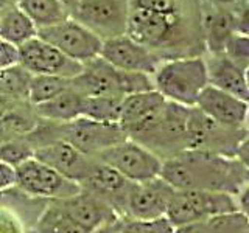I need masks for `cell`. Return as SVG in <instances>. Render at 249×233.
<instances>
[{
    "label": "cell",
    "mask_w": 249,
    "mask_h": 233,
    "mask_svg": "<svg viewBox=\"0 0 249 233\" xmlns=\"http://www.w3.org/2000/svg\"><path fill=\"white\" fill-rule=\"evenodd\" d=\"M160 177L175 190L223 191L237 196L249 176L235 157L209 151L185 150L162 163Z\"/></svg>",
    "instance_id": "obj_1"
},
{
    "label": "cell",
    "mask_w": 249,
    "mask_h": 233,
    "mask_svg": "<svg viewBox=\"0 0 249 233\" xmlns=\"http://www.w3.org/2000/svg\"><path fill=\"white\" fill-rule=\"evenodd\" d=\"M154 89L170 103L195 107L209 85L206 59L202 56L163 61L154 73Z\"/></svg>",
    "instance_id": "obj_2"
},
{
    "label": "cell",
    "mask_w": 249,
    "mask_h": 233,
    "mask_svg": "<svg viewBox=\"0 0 249 233\" xmlns=\"http://www.w3.org/2000/svg\"><path fill=\"white\" fill-rule=\"evenodd\" d=\"M237 212V199L233 194L206 190H175L167 210V217L178 229Z\"/></svg>",
    "instance_id": "obj_3"
},
{
    "label": "cell",
    "mask_w": 249,
    "mask_h": 233,
    "mask_svg": "<svg viewBox=\"0 0 249 233\" xmlns=\"http://www.w3.org/2000/svg\"><path fill=\"white\" fill-rule=\"evenodd\" d=\"M70 17L80 22L101 41L126 33L129 0H73Z\"/></svg>",
    "instance_id": "obj_4"
},
{
    "label": "cell",
    "mask_w": 249,
    "mask_h": 233,
    "mask_svg": "<svg viewBox=\"0 0 249 233\" xmlns=\"http://www.w3.org/2000/svg\"><path fill=\"white\" fill-rule=\"evenodd\" d=\"M101 163L114 168L128 181L140 183L160 176L163 160L143 145L131 138L123 140L93 155Z\"/></svg>",
    "instance_id": "obj_5"
},
{
    "label": "cell",
    "mask_w": 249,
    "mask_h": 233,
    "mask_svg": "<svg viewBox=\"0 0 249 233\" xmlns=\"http://www.w3.org/2000/svg\"><path fill=\"white\" fill-rule=\"evenodd\" d=\"M246 135L245 128L223 126L210 120L199 109L190 107L187 121V150H201L224 157H235L237 148Z\"/></svg>",
    "instance_id": "obj_6"
},
{
    "label": "cell",
    "mask_w": 249,
    "mask_h": 233,
    "mask_svg": "<svg viewBox=\"0 0 249 233\" xmlns=\"http://www.w3.org/2000/svg\"><path fill=\"white\" fill-rule=\"evenodd\" d=\"M56 134V140H62L92 157L129 138L119 123H101L86 116H80L69 123H59Z\"/></svg>",
    "instance_id": "obj_7"
},
{
    "label": "cell",
    "mask_w": 249,
    "mask_h": 233,
    "mask_svg": "<svg viewBox=\"0 0 249 233\" xmlns=\"http://www.w3.org/2000/svg\"><path fill=\"white\" fill-rule=\"evenodd\" d=\"M16 185L31 196L58 200L72 198L83 190L78 182L59 174L35 157L16 166Z\"/></svg>",
    "instance_id": "obj_8"
},
{
    "label": "cell",
    "mask_w": 249,
    "mask_h": 233,
    "mask_svg": "<svg viewBox=\"0 0 249 233\" xmlns=\"http://www.w3.org/2000/svg\"><path fill=\"white\" fill-rule=\"evenodd\" d=\"M37 37L80 64L98 58L103 45V41L95 33L72 17L58 25L37 30Z\"/></svg>",
    "instance_id": "obj_9"
},
{
    "label": "cell",
    "mask_w": 249,
    "mask_h": 233,
    "mask_svg": "<svg viewBox=\"0 0 249 233\" xmlns=\"http://www.w3.org/2000/svg\"><path fill=\"white\" fill-rule=\"evenodd\" d=\"M19 64L31 75H50L66 80H73L83 70V64L67 58L37 36L19 47Z\"/></svg>",
    "instance_id": "obj_10"
},
{
    "label": "cell",
    "mask_w": 249,
    "mask_h": 233,
    "mask_svg": "<svg viewBox=\"0 0 249 233\" xmlns=\"http://www.w3.org/2000/svg\"><path fill=\"white\" fill-rule=\"evenodd\" d=\"M100 56L112 67L123 72H137L154 75L162 64V59L142 44L132 41L126 34L103 41Z\"/></svg>",
    "instance_id": "obj_11"
},
{
    "label": "cell",
    "mask_w": 249,
    "mask_h": 233,
    "mask_svg": "<svg viewBox=\"0 0 249 233\" xmlns=\"http://www.w3.org/2000/svg\"><path fill=\"white\" fill-rule=\"evenodd\" d=\"M175 188L159 176L146 182L134 183L126 202V215L131 219H154L167 216Z\"/></svg>",
    "instance_id": "obj_12"
},
{
    "label": "cell",
    "mask_w": 249,
    "mask_h": 233,
    "mask_svg": "<svg viewBox=\"0 0 249 233\" xmlns=\"http://www.w3.org/2000/svg\"><path fill=\"white\" fill-rule=\"evenodd\" d=\"M35 159L78 183H81L90 174L97 163L95 157L83 154L62 140H53L50 143L35 148Z\"/></svg>",
    "instance_id": "obj_13"
},
{
    "label": "cell",
    "mask_w": 249,
    "mask_h": 233,
    "mask_svg": "<svg viewBox=\"0 0 249 233\" xmlns=\"http://www.w3.org/2000/svg\"><path fill=\"white\" fill-rule=\"evenodd\" d=\"M56 205L70 219H73L90 233L106 224L119 221V213L106 200L86 190H81L69 199L58 200Z\"/></svg>",
    "instance_id": "obj_14"
},
{
    "label": "cell",
    "mask_w": 249,
    "mask_h": 233,
    "mask_svg": "<svg viewBox=\"0 0 249 233\" xmlns=\"http://www.w3.org/2000/svg\"><path fill=\"white\" fill-rule=\"evenodd\" d=\"M80 185L83 190L106 200L117 213H126V202L134 182L123 177L119 171L105 165L97 159L90 174Z\"/></svg>",
    "instance_id": "obj_15"
},
{
    "label": "cell",
    "mask_w": 249,
    "mask_h": 233,
    "mask_svg": "<svg viewBox=\"0 0 249 233\" xmlns=\"http://www.w3.org/2000/svg\"><path fill=\"white\" fill-rule=\"evenodd\" d=\"M75 87L84 97H120L122 93V70L112 67L101 56L83 64L81 73L70 80Z\"/></svg>",
    "instance_id": "obj_16"
},
{
    "label": "cell",
    "mask_w": 249,
    "mask_h": 233,
    "mask_svg": "<svg viewBox=\"0 0 249 233\" xmlns=\"http://www.w3.org/2000/svg\"><path fill=\"white\" fill-rule=\"evenodd\" d=\"M195 107L223 126L245 128L249 103L218 90L212 85H207L199 95Z\"/></svg>",
    "instance_id": "obj_17"
},
{
    "label": "cell",
    "mask_w": 249,
    "mask_h": 233,
    "mask_svg": "<svg viewBox=\"0 0 249 233\" xmlns=\"http://www.w3.org/2000/svg\"><path fill=\"white\" fill-rule=\"evenodd\" d=\"M165 103L167 100L156 89L124 97L120 106L119 124L129 137L140 128H143L146 123H150L162 111Z\"/></svg>",
    "instance_id": "obj_18"
},
{
    "label": "cell",
    "mask_w": 249,
    "mask_h": 233,
    "mask_svg": "<svg viewBox=\"0 0 249 233\" xmlns=\"http://www.w3.org/2000/svg\"><path fill=\"white\" fill-rule=\"evenodd\" d=\"M201 27L206 50L210 54H221L228 41L237 33L232 10L212 6L204 0L201 2Z\"/></svg>",
    "instance_id": "obj_19"
},
{
    "label": "cell",
    "mask_w": 249,
    "mask_h": 233,
    "mask_svg": "<svg viewBox=\"0 0 249 233\" xmlns=\"http://www.w3.org/2000/svg\"><path fill=\"white\" fill-rule=\"evenodd\" d=\"M206 67L209 85L249 103V90L243 68L233 64L223 53L210 54V58L206 59Z\"/></svg>",
    "instance_id": "obj_20"
},
{
    "label": "cell",
    "mask_w": 249,
    "mask_h": 233,
    "mask_svg": "<svg viewBox=\"0 0 249 233\" xmlns=\"http://www.w3.org/2000/svg\"><path fill=\"white\" fill-rule=\"evenodd\" d=\"M83 103L84 95L70 84V87L61 92L59 95L45 101L42 104L35 106V111L39 116H42L45 120L56 123H69L72 120L80 118L83 115Z\"/></svg>",
    "instance_id": "obj_21"
},
{
    "label": "cell",
    "mask_w": 249,
    "mask_h": 233,
    "mask_svg": "<svg viewBox=\"0 0 249 233\" xmlns=\"http://www.w3.org/2000/svg\"><path fill=\"white\" fill-rule=\"evenodd\" d=\"M37 36V28L16 3L0 8V37L10 44L20 47Z\"/></svg>",
    "instance_id": "obj_22"
},
{
    "label": "cell",
    "mask_w": 249,
    "mask_h": 233,
    "mask_svg": "<svg viewBox=\"0 0 249 233\" xmlns=\"http://www.w3.org/2000/svg\"><path fill=\"white\" fill-rule=\"evenodd\" d=\"M20 10L37 30L49 28L70 19V10L62 0H18Z\"/></svg>",
    "instance_id": "obj_23"
},
{
    "label": "cell",
    "mask_w": 249,
    "mask_h": 233,
    "mask_svg": "<svg viewBox=\"0 0 249 233\" xmlns=\"http://www.w3.org/2000/svg\"><path fill=\"white\" fill-rule=\"evenodd\" d=\"M31 75L20 64L0 70V98L6 100H28Z\"/></svg>",
    "instance_id": "obj_24"
},
{
    "label": "cell",
    "mask_w": 249,
    "mask_h": 233,
    "mask_svg": "<svg viewBox=\"0 0 249 233\" xmlns=\"http://www.w3.org/2000/svg\"><path fill=\"white\" fill-rule=\"evenodd\" d=\"M122 100L120 97H84L81 116L101 123H119Z\"/></svg>",
    "instance_id": "obj_25"
},
{
    "label": "cell",
    "mask_w": 249,
    "mask_h": 233,
    "mask_svg": "<svg viewBox=\"0 0 249 233\" xmlns=\"http://www.w3.org/2000/svg\"><path fill=\"white\" fill-rule=\"evenodd\" d=\"M70 87V80L50 75H33L28 89V101L33 106L42 104Z\"/></svg>",
    "instance_id": "obj_26"
},
{
    "label": "cell",
    "mask_w": 249,
    "mask_h": 233,
    "mask_svg": "<svg viewBox=\"0 0 249 233\" xmlns=\"http://www.w3.org/2000/svg\"><path fill=\"white\" fill-rule=\"evenodd\" d=\"M37 233H90V232L81 227L80 224H76L73 219H70L58 205H53L39 219Z\"/></svg>",
    "instance_id": "obj_27"
},
{
    "label": "cell",
    "mask_w": 249,
    "mask_h": 233,
    "mask_svg": "<svg viewBox=\"0 0 249 233\" xmlns=\"http://www.w3.org/2000/svg\"><path fill=\"white\" fill-rule=\"evenodd\" d=\"M31 157H35V148L25 140L10 138L0 145V160L14 168Z\"/></svg>",
    "instance_id": "obj_28"
},
{
    "label": "cell",
    "mask_w": 249,
    "mask_h": 233,
    "mask_svg": "<svg viewBox=\"0 0 249 233\" xmlns=\"http://www.w3.org/2000/svg\"><path fill=\"white\" fill-rule=\"evenodd\" d=\"M120 233H176L167 216L154 219H128L120 224Z\"/></svg>",
    "instance_id": "obj_29"
},
{
    "label": "cell",
    "mask_w": 249,
    "mask_h": 233,
    "mask_svg": "<svg viewBox=\"0 0 249 233\" xmlns=\"http://www.w3.org/2000/svg\"><path fill=\"white\" fill-rule=\"evenodd\" d=\"M223 54L235 66L246 70L249 67V36L235 33L226 44Z\"/></svg>",
    "instance_id": "obj_30"
},
{
    "label": "cell",
    "mask_w": 249,
    "mask_h": 233,
    "mask_svg": "<svg viewBox=\"0 0 249 233\" xmlns=\"http://www.w3.org/2000/svg\"><path fill=\"white\" fill-rule=\"evenodd\" d=\"M19 64V47L0 37V70Z\"/></svg>",
    "instance_id": "obj_31"
},
{
    "label": "cell",
    "mask_w": 249,
    "mask_h": 233,
    "mask_svg": "<svg viewBox=\"0 0 249 233\" xmlns=\"http://www.w3.org/2000/svg\"><path fill=\"white\" fill-rule=\"evenodd\" d=\"M233 17H235V28L237 33L249 36V2L243 0L237 6L232 8Z\"/></svg>",
    "instance_id": "obj_32"
},
{
    "label": "cell",
    "mask_w": 249,
    "mask_h": 233,
    "mask_svg": "<svg viewBox=\"0 0 249 233\" xmlns=\"http://www.w3.org/2000/svg\"><path fill=\"white\" fill-rule=\"evenodd\" d=\"M16 185V168L0 160V190Z\"/></svg>",
    "instance_id": "obj_33"
},
{
    "label": "cell",
    "mask_w": 249,
    "mask_h": 233,
    "mask_svg": "<svg viewBox=\"0 0 249 233\" xmlns=\"http://www.w3.org/2000/svg\"><path fill=\"white\" fill-rule=\"evenodd\" d=\"M235 159L240 165L245 168V171L249 176V137L248 135L241 140V143L238 145L237 152H235Z\"/></svg>",
    "instance_id": "obj_34"
},
{
    "label": "cell",
    "mask_w": 249,
    "mask_h": 233,
    "mask_svg": "<svg viewBox=\"0 0 249 233\" xmlns=\"http://www.w3.org/2000/svg\"><path fill=\"white\" fill-rule=\"evenodd\" d=\"M237 207L249 219V183H246L237 194Z\"/></svg>",
    "instance_id": "obj_35"
},
{
    "label": "cell",
    "mask_w": 249,
    "mask_h": 233,
    "mask_svg": "<svg viewBox=\"0 0 249 233\" xmlns=\"http://www.w3.org/2000/svg\"><path fill=\"white\" fill-rule=\"evenodd\" d=\"M209 5L216 6V8H226V10H232L233 6H237L243 0H204Z\"/></svg>",
    "instance_id": "obj_36"
},
{
    "label": "cell",
    "mask_w": 249,
    "mask_h": 233,
    "mask_svg": "<svg viewBox=\"0 0 249 233\" xmlns=\"http://www.w3.org/2000/svg\"><path fill=\"white\" fill-rule=\"evenodd\" d=\"M119 222V221H117ZM117 222H111V224H106L103 227L97 229L93 233H120V225H117Z\"/></svg>",
    "instance_id": "obj_37"
},
{
    "label": "cell",
    "mask_w": 249,
    "mask_h": 233,
    "mask_svg": "<svg viewBox=\"0 0 249 233\" xmlns=\"http://www.w3.org/2000/svg\"><path fill=\"white\" fill-rule=\"evenodd\" d=\"M11 104V100H6V98H0V118L5 115V112L8 111V107Z\"/></svg>",
    "instance_id": "obj_38"
},
{
    "label": "cell",
    "mask_w": 249,
    "mask_h": 233,
    "mask_svg": "<svg viewBox=\"0 0 249 233\" xmlns=\"http://www.w3.org/2000/svg\"><path fill=\"white\" fill-rule=\"evenodd\" d=\"M5 134H6V131L3 129V126H2V124H0V145H2L3 142H6V137H5Z\"/></svg>",
    "instance_id": "obj_39"
},
{
    "label": "cell",
    "mask_w": 249,
    "mask_h": 233,
    "mask_svg": "<svg viewBox=\"0 0 249 233\" xmlns=\"http://www.w3.org/2000/svg\"><path fill=\"white\" fill-rule=\"evenodd\" d=\"M245 129H246V134L249 137V109H248V115H246V123H245Z\"/></svg>",
    "instance_id": "obj_40"
},
{
    "label": "cell",
    "mask_w": 249,
    "mask_h": 233,
    "mask_svg": "<svg viewBox=\"0 0 249 233\" xmlns=\"http://www.w3.org/2000/svg\"><path fill=\"white\" fill-rule=\"evenodd\" d=\"M245 76H246V84H248V90H249V67L245 70Z\"/></svg>",
    "instance_id": "obj_41"
},
{
    "label": "cell",
    "mask_w": 249,
    "mask_h": 233,
    "mask_svg": "<svg viewBox=\"0 0 249 233\" xmlns=\"http://www.w3.org/2000/svg\"><path fill=\"white\" fill-rule=\"evenodd\" d=\"M248 2H249V0H248Z\"/></svg>",
    "instance_id": "obj_42"
}]
</instances>
